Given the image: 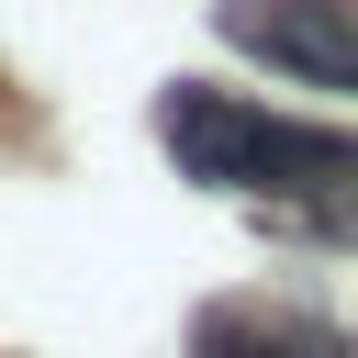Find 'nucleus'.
<instances>
[{
    "label": "nucleus",
    "mask_w": 358,
    "mask_h": 358,
    "mask_svg": "<svg viewBox=\"0 0 358 358\" xmlns=\"http://www.w3.org/2000/svg\"><path fill=\"white\" fill-rule=\"evenodd\" d=\"M168 157L201 179V190H280V201H347L358 213V134H313V123H280L257 101H224V90H168Z\"/></svg>",
    "instance_id": "f257e3e1"
},
{
    "label": "nucleus",
    "mask_w": 358,
    "mask_h": 358,
    "mask_svg": "<svg viewBox=\"0 0 358 358\" xmlns=\"http://www.w3.org/2000/svg\"><path fill=\"white\" fill-rule=\"evenodd\" d=\"M224 45H246L280 78H313V90L358 101V11L347 0H224Z\"/></svg>",
    "instance_id": "f03ea898"
},
{
    "label": "nucleus",
    "mask_w": 358,
    "mask_h": 358,
    "mask_svg": "<svg viewBox=\"0 0 358 358\" xmlns=\"http://www.w3.org/2000/svg\"><path fill=\"white\" fill-rule=\"evenodd\" d=\"M201 358H347V347L313 336V324H291V313H213Z\"/></svg>",
    "instance_id": "7ed1b4c3"
}]
</instances>
